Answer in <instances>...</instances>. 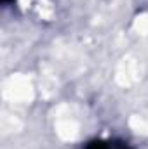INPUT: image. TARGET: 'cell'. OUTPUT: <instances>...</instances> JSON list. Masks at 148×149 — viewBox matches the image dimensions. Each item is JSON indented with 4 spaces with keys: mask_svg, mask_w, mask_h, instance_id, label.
Here are the masks:
<instances>
[{
    "mask_svg": "<svg viewBox=\"0 0 148 149\" xmlns=\"http://www.w3.org/2000/svg\"><path fill=\"white\" fill-rule=\"evenodd\" d=\"M16 2H18V0H2V3H4L5 7H7L9 3H16Z\"/></svg>",
    "mask_w": 148,
    "mask_h": 149,
    "instance_id": "cell-2",
    "label": "cell"
},
{
    "mask_svg": "<svg viewBox=\"0 0 148 149\" xmlns=\"http://www.w3.org/2000/svg\"><path fill=\"white\" fill-rule=\"evenodd\" d=\"M82 149H138L131 141L120 135H103V137H91L82 142Z\"/></svg>",
    "mask_w": 148,
    "mask_h": 149,
    "instance_id": "cell-1",
    "label": "cell"
}]
</instances>
